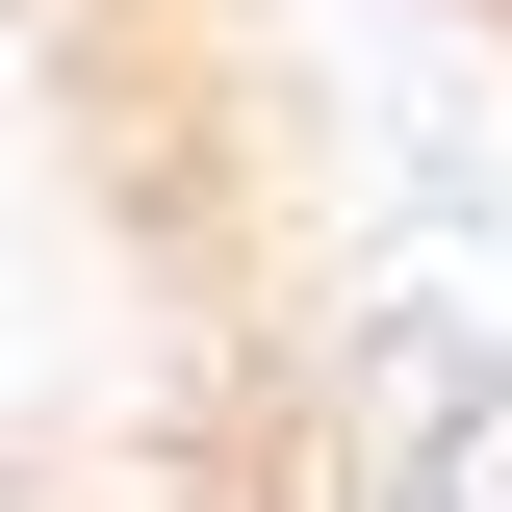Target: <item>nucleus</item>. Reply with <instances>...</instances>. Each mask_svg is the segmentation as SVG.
Returning <instances> with one entry per match:
<instances>
[{"label": "nucleus", "instance_id": "1", "mask_svg": "<svg viewBox=\"0 0 512 512\" xmlns=\"http://www.w3.org/2000/svg\"><path fill=\"white\" fill-rule=\"evenodd\" d=\"M461 26H487V52H512V0H461Z\"/></svg>", "mask_w": 512, "mask_h": 512}]
</instances>
